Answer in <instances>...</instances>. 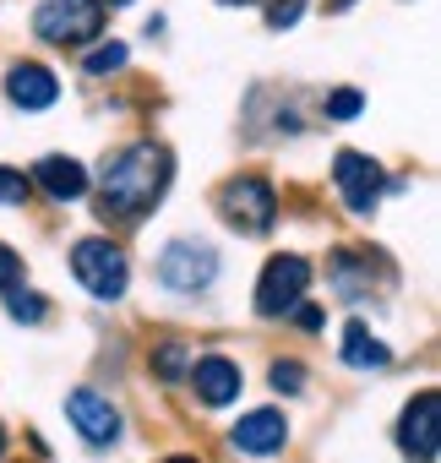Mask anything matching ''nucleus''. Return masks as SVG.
Listing matches in <instances>:
<instances>
[{
	"mask_svg": "<svg viewBox=\"0 0 441 463\" xmlns=\"http://www.w3.org/2000/svg\"><path fill=\"white\" fill-rule=\"evenodd\" d=\"M28 185H39L50 202H82V196H88V185H93V175H88L77 158L50 153V158H39V164L28 169Z\"/></svg>",
	"mask_w": 441,
	"mask_h": 463,
	"instance_id": "nucleus-12",
	"label": "nucleus"
},
{
	"mask_svg": "<svg viewBox=\"0 0 441 463\" xmlns=\"http://www.w3.org/2000/svg\"><path fill=\"white\" fill-rule=\"evenodd\" d=\"M104 0H39L33 6V33L50 50H82L104 33Z\"/></svg>",
	"mask_w": 441,
	"mask_h": 463,
	"instance_id": "nucleus-2",
	"label": "nucleus"
},
{
	"mask_svg": "<svg viewBox=\"0 0 441 463\" xmlns=\"http://www.w3.org/2000/svg\"><path fill=\"white\" fill-rule=\"evenodd\" d=\"M267 382H273V392H284V398H300V392H305V365H300V360H273Z\"/></svg>",
	"mask_w": 441,
	"mask_h": 463,
	"instance_id": "nucleus-20",
	"label": "nucleus"
},
{
	"mask_svg": "<svg viewBox=\"0 0 441 463\" xmlns=\"http://www.w3.org/2000/svg\"><path fill=\"white\" fill-rule=\"evenodd\" d=\"M398 447L408 463H436V452H441V398L436 392L408 398V409L398 414Z\"/></svg>",
	"mask_w": 441,
	"mask_h": 463,
	"instance_id": "nucleus-10",
	"label": "nucleus"
},
{
	"mask_svg": "<svg viewBox=\"0 0 441 463\" xmlns=\"http://www.w3.org/2000/svg\"><path fill=\"white\" fill-rule=\"evenodd\" d=\"M333 185H338V202H343L354 218H371L376 202H381V191H387V169H381L371 153L343 147V153L333 158Z\"/></svg>",
	"mask_w": 441,
	"mask_h": 463,
	"instance_id": "nucleus-7",
	"label": "nucleus"
},
{
	"mask_svg": "<svg viewBox=\"0 0 441 463\" xmlns=\"http://www.w3.org/2000/svg\"><path fill=\"white\" fill-rule=\"evenodd\" d=\"M376 262H371V251H360V246H338L333 257H327V284H333V295L338 300H371L376 295V273H371Z\"/></svg>",
	"mask_w": 441,
	"mask_h": 463,
	"instance_id": "nucleus-13",
	"label": "nucleus"
},
{
	"mask_svg": "<svg viewBox=\"0 0 441 463\" xmlns=\"http://www.w3.org/2000/svg\"><path fill=\"white\" fill-rule=\"evenodd\" d=\"M126 61H131V50L120 39H109V44H93V55L82 61V71L88 77H115V71H126Z\"/></svg>",
	"mask_w": 441,
	"mask_h": 463,
	"instance_id": "nucleus-18",
	"label": "nucleus"
},
{
	"mask_svg": "<svg viewBox=\"0 0 441 463\" xmlns=\"http://www.w3.org/2000/svg\"><path fill=\"white\" fill-rule=\"evenodd\" d=\"M164 463H202L196 452H174V458H164Z\"/></svg>",
	"mask_w": 441,
	"mask_h": 463,
	"instance_id": "nucleus-25",
	"label": "nucleus"
},
{
	"mask_svg": "<svg viewBox=\"0 0 441 463\" xmlns=\"http://www.w3.org/2000/svg\"><path fill=\"white\" fill-rule=\"evenodd\" d=\"M230 447H235L240 458H278V452L289 447V420H284V409L262 403V409L240 414V420L230 425Z\"/></svg>",
	"mask_w": 441,
	"mask_h": 463,
	"instance_id": "nucleus-11",
	"label": "nucleus"
},
{
	"mask_svg": "<svg viewBox=\"0 0 441 463\" xmlns=\"http://www.w3.org/2000/svg\"><path fill=\"white\" fill-rule=\"evenodd\" d=\"M338 360H343L349 371H387V365H392V349H387L360 317H349V322H343V338H338Z\"/></svg>",
	"mask_w": 441,
	"mask_h": 463,
	"instance_id": "nucleus-15",
	"label": "nucleus"
},
{
	"mask_svg": "<svg viewBox=\"0 0 441 463\" xmlns=\"http://www.w3.org/2000/svg\"><path fill=\"white\" fill-rule=\"evenodd\" d=\"M191 344H180V338H164V344H153V354H147V371L164 382V387H174V382H185L191 376Z\"/></svg>",
	"mask_w": 441,
	"mask_h": 463,
	"instance_id": "nucleus-16",
	"label": "nucleus"
},
{
	"mask_svg": "<svg viewBox=\"0 0 441 463\" xmlns=\"http://www.w3.org/2000/svg\"><path fill=\"white\" fill-rule=\"evenodd\" d=\"M354 6V0H327V12H349Z\"/></svg>",
	"mask_w": 441,
	"mask_h": 463,
	"instance_id": "nucleus-26",
	"label": "nucleus"
},
{
	"mask_svg": "<svg viewBox=\"0 0 441 463\" xmlns=\"http://www.w3.org/2000/svg\"><path fill=\"white\" fill-rule=\"evenodd\" d=\"M66 420L77 425V436L88 441V447H115L120 436H126V420H120V409L104 398V392H93V387H71L66 392Z\"/></svg>",
	"mask_w": 441,
	"mask_h": 463,
	"instance_id": "nucleus-9",
	"label": "nucleus"
},
{
	"mask_svg": "<svg viewBox=\"0 0 441 463\" xmlns=\"http://www.w3.org/2000/svg\"><path fill=\"white\" fill-rule=\"evenodd\" d=\"M28 196H33L28 175H23V169H6V164H0V207H23Z\"/></svg>",
	"mask_w": 441,
	"mask_h": 463,
	"instance_id": "nucleus-21",
	"label": "nucleus"
},
{
	"mask_svg": "<svg viewBox=\"0 0 441 463\" xmlns=\"http://www.w3.org/2000/svg\"><path fill=\"white\" fill-rule=\"evenodd\" d=\"M6 99H12L17 109L39 115V109H50V104L61 99V77H55L50 66H39V61H17V66L6 71Z\"/></svg>",
	"mask_w": 441,
	"mask_h": 463,
	"instance_id": "nucleus-14",
	"label": "nucleus"
},
{
	"mask_svg": "<svg viewBox=\"0 0 441 463\" xmlns=\"http://www.w3.org/2000/svg\"><path fill=\"white\" fill-rule=\"evenodd\" d=\"M224 6H251V0H224Z\"/></svg>",
	"mask_w": 441,
	"mask_h": 463,
	"instance_id": "nucleus-29",
	"label": "nucleus"
},
{
	"mask_svg": "<svg viewBox=\"0 0 441 463\" xmlns=\"http://www.w3.org/2000/svg\"><path fill=\"white\" fill-rule=\"evenodd\" d=\"M169 169H174V158H169L164 142H131V147L109 153L99 164V213L115 218V223L147 218L164 202Z\"/></svg>",
	"mask_w": 441,
	"mask_h": 463,
	"instance_id": "nucleus-1",
	"label": "nucleus"
},
{
	"mask_svg": "<svg viewBox=\"0 0 441 463\" xmlns=\"http://www.w3.org/2000/svg\"><path fill=\"white\" fill-rule=\"evenodd\" d=\"M218 218H224L235 235H267L278 223V191L262 175H235L218 191Z\"/></svg>",
	"mask_w": 441,
	"mask_h": 463,
	"instance_id": "nucleus-4",
	"label": "nucleus"
},
{
	"mask_svg": "<svg viewBox=\"0 0 441 463\" xmlns=\"http://www.w3.org/2000/svg\"><path fill=\"white\" fill-rule=\"evenodd\" d=\"M289 317H295V327H300V333H322V327H327V311H322V306H311V300H300Z\"/></svg>",
	"mask_w": 441,
	"mask_h": 463,
	"instance_id": "nucleus-24",
	"label": "nucleus"
},
{
	"mask_svg": "<svg viewBox=\"0 0 441 463\" xmlns=\"http://www.w3.org/2000/svg\"><path fill=\"white\" fill-rule=\"evenodd\" d=\"M153 273H158L164 289L196 295V289H207V284L218 279V251H212L207 241H196V235H180V241H169V246L158 251Z\"/></svg>",
	"mask_w": 441,
	"mask_h": 463,
	"instance_id": "nucleus-6",
	"label": "nucleus"
},
{
	"mask_svg": "<svg viewBox=\"0 0 441 463\" xmlns=\"http://www.w3.org/2000/svg\"><path fill=\"white\" fill-rule=\"evenodd\" d=\"M0 458H6V430H0Z\"/></svg>",
	"mask_w": 441,
	"mask_h": 463,
	"instance_id": "nucleus-28",
	"label": "nucleus"
},
{
	"mask_svg": "<svg viewBox=\"0 0 441 463\" xmlns=\"http://www.w3.org/2000/svg\"><path fill=\"white\" fill-rule=\"evenodd\" d=\"M71 279L93 295V300H120L126 295V284H131V257H126V246H115L109 235H88V241H77L71 246Z\"/></svg>",
	"mask_w": 441,
	"mask_h": 463,
	"instance_id": "nucleus-3",
	"label": "nucleus"
},
{
	"mask_svg": "<svg viewBox=\"0 0 441 463\" xmlns=\"http://www.w3.org/2000/svg\"><path fill=\"white\" fill-rule=\"evenodd\" d=\"M191 392H196V403L202 409H235L240 403V392H246V371H240V360H230V354H196L191 360Z\"/></svg>",
	"mask_w": 441,
	"mask_h": 463,
	"instance_id": "nucleus-8",
	"label": "nucleus"
},
{
	"mask_svg": "<svg viewBox=\"0 0 441 463\" xmlns=\"http://www.w3.org/2000/svg\"><path fill=\"white\" fill-rule=\"evenodd\" d=\"M322 109H327V120H360L365 93H360V88H333V93L322 99Z\"/></svg>",
	"mask_w": 441,
	"mask_h": 463,
	"instance_id": "nucleus-19",
	"label": "nucleus"
},
{
	"mask_svg": "<svg viewBox=\"0 0 441 463\" xmlns=\"http://www.w3.org/2000/svg\"><path fill=\"white\" fill-rule=\"evenodd\" d=\"M305 0H267V28H295Z\"/></svg>",
	"mask_w": 441,
	"mask_h": 463,
	"instance_id": "nucleus-22",
	"label": "nucleus"
},
{
	"mask_svg": "<svg viewBox=\"0 0 441 463\" xmlns=\"http://www.w3.org/2000/svg\"><path fill=\"white\" fill-rule=\"evenodd\" d=\"M6 311H12V322H23V327H39V322L50 317V300H44L39 289L17 284V289H6Z\"/></svg>",
	"mask_w": 441,
	"mask_h": 463,
	"instance_id": "nucleus-17",
	"label": "nucleus"
},
{
	"mask_svg": "<svg viewBox=\"0 0 441 463\" xmlns=\"http://www.w3.org/2000/svg\"><path fill=\"white\" fill-rule=\"evenodd\" d=\"M23 284V257L6 246V241H0V295H6V289H17Z\"/></svg>",
	"mask_w": 441,
	"mask_h": 463,
	"instance_id": "nucleus-23",
	"label": "nucleus"
},
{
	"mask_svg": "<svg viewBox=\"0 0 441 463\" xmlns=\"http://www.w3.org/2000/svg\"><path fill=\"white\" fill-rule=\"evenodd\" d=\"M104 6H131V0H104Z\"/></svg>",
	"mask_w": 441,
	"mask_h": 463,
	"instance_id": "nucleus-27",
	"label": "nucleus"
},
{
	"mask_svg": "<svg viewBox=\"0 0 441 463\" xmlns=\"http://www.w3.org/2000/svg\"><path fill=\"white\" fill-rule=\"evenodd\" d=\"M311 262L300 257V251H278V257H267V268H262V279H257V317H273V322H284L300 300H305V289H311Z\"/></svg>",
	"mask_w": 441,
	"mask_h": 463,
	"instance_id": "nucleus-5",
	"label": "nucleus"
}]
</instances>
